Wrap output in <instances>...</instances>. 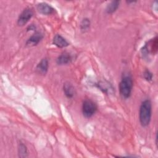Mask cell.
Masks as SVG:
<instances>
[{"label":"cell","mask_w":158,"mask_h":158,"mask_svg":"<svg viewBox=\"0 0 158 158\" xmlns=\"http://www.w3.org/2000/svg\"><path fill=\"white\" fill-rule=\"evenodd\" d=\"M96 104L90 99H85L82 104V113L85 117H91L97 111Z\"/></svg>","instance_id":"3957f363"},{"label":"cell","mask_w":158,"mask_h":158,"mask_svg":"<svg viewBox=\"0 0 158 158\" xmlns=\"http://www.w3.org/2000/svg\"><path fill=\"white\" fill-rule=\"evenodd\" d=\"M73 60L72 56L68 52H64L56 59V63L59 65H64L70 64Z\"/></svg>","instance_id":"ba28073f"},{"label":"cell","mask_w":158,"mask_h":158,"mask_svg":"<svg viewBox=\"0 0 158 158\" xmlns=\"http://www.w3.org/2000/svg\"><path fill=\"white\" fill-rule=\"evenodd\" d=\"M143 78L148 81H150L152 79V73L149 70H145L143 74Z\"/></svg>","instance_id":"2e32d148"},{"label":"cell","mask_w":158,"mask_h":158,"mask_svg":"<svg viewBox=\"0 0 158 158\" xmlns=\"http://www.w3.org/2000/svg\"><path fill=\"white\" fill-rule=\"evenodd\" d=\"M33 11L31 8L27 7L23 10V11L20 14L17 19V25L19 26H24L33 17Z\"/></svg>","instance_id":"277c9868"},{"label":"cell","mask_w":158,"mask_h":158,"mask_svg":"<svg viewBox=\"0 0 158 158\" xmlns=\"http://www.w3.org/2000/svg\"><path fill=\"white\" fill-rule=\"evenodd\" d=\"M152 115V105L149 99L143 101L139 107V118L142 127H146L149 125Z\"/></svg>","instance_id":"6da1fadb"},{"label":"cell","mask_w":158,"mask_h":158,"mask_svg":"<svg viewBox=\"0 0 158 158\" xmlns=\"http://www.w3.org/2000/svg\"><path fill=\"white\" fill-rule=\"evenodd\" d=\"M52 43L59 48H63L67 47L69 45V43L60 35L56 34L52 40Z\"/></svg>","instance_id":"30bf717a"},{"label":"cell","mask_w":158,"mask_h":158,"mask_svg":"<svg viewBox=\"0 0 158 158\" xmlns=\"http://www.w3.org/2000/svg\"><path fill=\"white\" fill-rule=\"evenodd\" d=\"M63 91L65 96L69 99H72L75 95V89L73 86L69 82H65L64 84Z\"/></svg>","instance_id":"8fae6325"},{"label":"cell","mask_w":158,"mask_h":158,"mask_svg":"<svg viewBox=\"0 0 158 158\" xmlns=\"http://www.w3.org/2000/svg\"><path fill=\"white\" fill-rule=\"evenodd\" d=\"M43 38V35L39 32L35 31L26 41L25 44L27 46H35L38 44V43L42 40Z\"/></svg>","instance_id":"52a82bcc"},{"label":"cell","mask_w":158,"mask_h":158,"mask_svg":"<svg viewBox=\"0 0 158 158\" xmlns=\"http://www.w3.org/2000/svg\"><path fill=\"white\" fill-rule=\"evenodd\" d=\"M120 1H112L106 7V12L108 14H112L114 13L119 7Z\"/></svg>","instance_id":"4fadbf2b"},{"label":"cell","mask_w":158,"mask_h":158,"mask_svg":"<svg viewBox=\"0 0 158 158\" xmlns=\"http://www.w3.org/2000/svg\"><path fill=\"white\" fill-rule=\"evenodd\" d=\"M90 25H91V22H90L89 19L88 18H84L81 20L80 25V30L83 33L87 32L90 28Z\"/></svg>","instance_id":"5bb4252c"},{"label":"cell","mask_w":158,"mask_h":158,"mask_svg":"<svg viewBox=\"0 0 158 158\" xmlns=\"http://www.w3.org/2000/svg\"><path fill=\"white\" fill-rule=\"evenodd\" d=\"M157 38L156 36L148 41L142 48L141 52L144 55H148V54H154L157 52Z\"/></svg>","instance_id":"5b68a950"},{"label":"cell","mask_w":158,"mask_h":158,"mask_svg":"<svg viewBox=\"0 0 158 158\" xmlns=\"http://www.w3.org/2000/svg\"><path fill=\"white\" fill-rule=\"evenodd\" d=\"M133 89V80L129 75L124 76L119 83V92L123 99H127L131 96Z\"/></svg>","instance_id":"7a4b0ae2"},{"label":"cell","mask_w":158,"mask_h":158,"mask_svg":"<svg viewBox=\"0 0 158 158\" xmlns=\"http://www.w3.org/2000/svg\"><path fill=\"white\" fill-rule=\"evenodd\" d=\"M18 152L20 157H27L28 156L27 148L23 143H19L18 147Z\"/></svg>","instance_id":"9a60e30c"},{"label":"cell","mask_w":158,"mask_h":158,"mask_svg":"<svg viewBox=\"0 0 158 158\" xmlns=\"http://www.w3.org/2000/svg\"><path fill=\"white\" fill-rule=\"evenodd\" d=\"M36 9L39 13L43 15H51L54 13L55 9L46 2H40L36 5Z\"/></svg>","instance_id":"8992f818"},{"label":"cell","mask_w":158,"mask_h":158,"mask_svg":"<svg viewBox=\"0 0 158 158\" xmlns=\"http://www.w3.org/2000/svg\"><path fill=\"white\" fill-rule=\"evenodd\" d=\"M96 85L99 89H101L103 93L106 94H109L113 91V88L111 84H110L108 82L101 81L98 82V84H96Z\"/></svg>","instance_id":"7c38bea8"},{"label":"cell","mask_w":158,"mask_h":158,"mask_svg":"<svg viewBox=\"0 0 158 158\" xmlns=\"http://www.w3.org/2000/svg\"><path fill=\"white\" fill-rule=\"evenodd\" d=\"M27 30H28H28H34V31H35V30H36V27H35V25H33V24L30 25L28 27V28H27Z\"/></svg>","instance_id":"e0dca14e"},{"label":"cell","mask_w":158,"mask_h":158,"mask_svg":"<svg viewBox=\"0 0 158 158\" xmlns=\"http://www.w3.org/2000/svg\"><path fill=\"white\" fill-rule=\"evenodd\" d=\"M49 68V62L47 58L42 59L36 67V70L38 73L44 75L48 72Z\"/></svg>","instance_id":"9c48e42d"}]
</instances>
